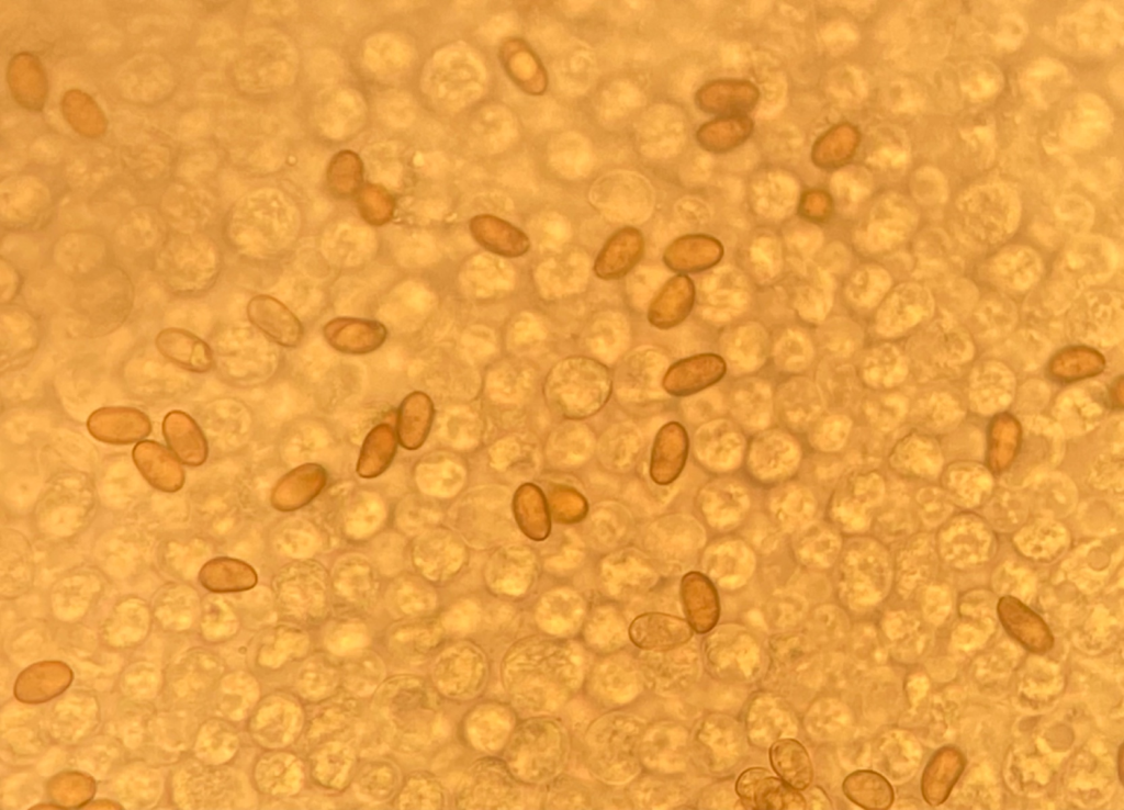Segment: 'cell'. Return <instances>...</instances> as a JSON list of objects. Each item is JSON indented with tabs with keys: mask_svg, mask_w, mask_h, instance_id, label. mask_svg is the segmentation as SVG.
I'll return each mask as SVG.
<instances>
[{
	"mask_svg": "<svg viewBox=\"0 0 1124 810\" xmlns=\"http://www.w3.org/2000/svg\"><path fill=\"white\" fill-rule=\"evenodd\" d=\"M247 316L268 338L283 347H295L303 338L297 317L272 296L252 297L247 305Z\"/></svg>",
	"mask_w": 1124,
	"mask_h": 810,
	"instance_id": "10",
	"label": "cell"
},
{
	"mask_svg": "<svg viewBox=\"0 0 1124 810\" xmlns=\"http://www.w3.org/2000/svg\"><path fill=\"white\" fill-rule=\"evenodd\" d=\"M966 765L964 754L955 746L937 750L929 760L922 777L921 792L932 807L943 803L963 774Z\"/></svg>",
	"mask_w": 1124,
	"mask_h": 810,
	"instance_id": "19",
	"label": "cell"
},
{
	"mask_svg": "<svg viewBox=\"0 0 1124 810\" xmlns=\"http://www.w3.org/2000/svg\"><path fill=\"white\" fill-rule=\"evenodd\" d=\"M1104 369V359L1095 350L1075 346L1060 350L1049 363L1050 374L1063 382L1094 376Z\"/></svg>",
	"mask_w": 1124,
	"mask_h": 810,
	"instance_id": "34",
	"label": "cell"
},
{
	"mask_svg": "<svg viewBox=\"0 0 1124 810\" xmlns=\"http://www.w3.org/2000/svg\"><path fill=\"white\" fill-rule=\"evenodd\" d=\"M60 111L69 126L81 136L98 138L106 132L104 112L91 95L80 89H70L64 93Z\"/></svg>",
	"mask_w": 1124,
	"mask_h": 810,
	"instance_id": "28",
	"label": "cell"
},
{
	"mask_svg": "<svg viewBox=\"0 0 1124 810\" xmlns=\"http://www.w3.org/2000/svg\"><path fill=\"white\" fill-rule=\"evenodd\" d=\"M95 439L112 445H128L147 437L151 424L146 414L132 407H102L87 420Z\"/></svg>",
	"mask_w": 1124,
	"mask_h": 810,
	"instance_id": "5",
	"label": "cell"
},
{
	"mask_svg": "<svg viewBox=\"0 0 1124 810\" xmlns=\"http://www.w3.org/2000/svg\"><path fill=\"white\" fill-rule=\"evenodd\" d=\"M323 334L334 349L347 355H364L381 347L387 331L378 320L338 317L324 326Z\"/></svg>",
	"mask_w": 1124,
	"mask_h": 810,
	"instance_id": "13",
	"label": "cell"
},
{
	"mask_svg": "<svg viewBox=\"0 0 1124 810\" xmlns=\"http://www.w3.org/2000/svg\"><path fill=\"white\" fill-rule=\"evenodd\" d=\"M72 678V671L64 662H38L20 673L14 683V696L24 704H42L64 693Z\"/></svg>",
	"mask_w": 1124,
	"mask_h": 810,
	"instance_id": "9",
	"label": "cell"
},
{
	"mask_svg": "<svg viewBox=\"0 0 1124 810\" xmlns=\"http://www.w3.org/2000/svg\"><path fill=\"white\" fill-rule=\"evenodd\" d=\"M1111 400L1115 407L1122 408L1123 406V378L1120 376L1114 381L1110 391Z\"/></svg>",
	"mask_w": 1124,
	"mask_h": 810,
	"instance_id": "40",
	"label": "cell"
},
{
	"mask_svg": "<svg viewBox=\"0 0 1124 810\" xmlns=\"http://www.w3.org/2000/svg\"><path fill=\"white\" fill-rule=\"evenodd\" d=\"M799 214L813 223L827 222L833 212L831 195L819 189L805 192L799 203Z\"/></svg>",
	"mask_w": 1124,
	"mask_h": 810,
	"instance_id": "39",
	"label": "cell"
},
{
	"mask_svg": "<svg viewBox=\"0 0 1124 810\" xmlns=\"http://www.w3.org/2000/svg\"><path fill=\"white\" fill-rule=\"evenodd\" d=\"M156 347L165 358L192 372H206L214 363L209 345L186 329L161 330L156 337Z\"/></svg>",
	"mask_w": 1124,
	"mask_h": 810,
	"instance_id": "22",
	"label": "cell"
},
{
	"mask_svg": "<svg viewBox=\"0 0 1124 810\" xmlns=\"http://www.w3.org/2000/svg\"><path fill=\"white\" fill-rule=\"evenodd\" d=\"M735 791L748 809H806L801 794L783 779L772 776L766 768L753 767L738 778Z\"/></svg>",
	"mask_w": 1124,
	"mask_h": 810,
	"instance_id": "2",
	"label": "cell"
},
{
	"mask_svg": "<svg viewBox=\"0 0 1124 810\" xmlns=\"http://www.w3.org/2000/svg\"><path fill=\"white\" fill-rule=\"evenodd\" d=\"M774 772L796 790L806 789L812 781L813 768L805 746L795 739H780L769 749Z\"/></svg>",
	"mask_w": 1124,
	"mask_h": 810,
	"instance_id": "27",
	"label": "cell"
},
{
	"mask_svg": "<svg viewBox=\"0 0 1124 810\" xmlns=\"http://www.w3.org/2000/svg\"><path fill=\"white\" fill-rule=\"evenodd\" d=\"M1021 445V426L1008 413L996 415L988 429L987 464L991 472L1005 471L1015 459Z\"/></svg>",
	"mask_w": 1124,
	"mask_h": 810,
	"instance_id": "30",
	"label": "cell"
},
{
	"mask_svg": "<svg viewBox=\"0 0 1124 810\" xmlns=\"http://www.w3.org/2000/svg\"><path fill=\"white\" fill-rule=\"evenodd\" d=\"M547 504L550 516L564 525L581 521L588 511V504L584 496L575 488L565 485H554L550 488Z\"/></svg>",
	"mask_w": 1124,
	"mask_h": 810,
	"instance_id": "38",
	"label": "cell"
},
{
	"mask_svg": "<svg viewBox=\"0 0 1124 810\" xmlns=\"http://www.w3.org/2000/svg\"><path fill=\"white\" fill-rule=\"evenodd\" d=\"M643 251L641 232L634 227L620 228L600 249L594 262V272L603 280L620 279L640 261Z\"/></svg>",
	"mask_w": 1124,
	"mask_h": 810,
	"instance_id": "15",
	"label": "cell"
},
{
	"mask_svg": "<svg viewBox=\"0 0 1124 810\" xmlns=\"http://www.w3.org/2000/svg\"><path fill=\"white\" fill-rule=\"evenodd\" d=\"M726 369L724 360L718 355H695L673 363L666 371L662 385L673 396L692 395L719 382L724 376Z\"/></svg>",
	"mask_w": 1124,
	"mask_h": 810,
	"instance_id": "4",
	"label": "cell"
},
{
	"mask_svg": "<svg viewBox=\"0 0 1124 810\" xmlns=\"http://www.w3.org/2000/svg\"><path fill=\"white\" fill-rule=\"evenodd\" d=\"M681 599L687 622L697 633L710 631L718 622L720 605L712 582L699 572H689L681 581Z\"/></svg>",
	"mask_w": 1124,
	"mask_h": 810,
	"instance_id": "14",
	"label": "cell"
},
{
	"mask_svg": "<svg viewBox=\"0 0 1124 810\" xmlns=\"http://www.w3.org/2000/svg\"><path fill=\"white\" fill-rule=\"evenodd\" d=\"M356 195L358 211L367 223L380 226L391 221L395 201L384 187L368 183Z\"/></svg>",
	"mask_w": 1124,
	"mask_h": 810,
	"instance_id": "37",
	"label": "cell"
},
{
	"mask_svg": "<svg viewBox=\"0 0 1124 810\" xmlns=\"http://www.w3.org/2000/svg\"><path fill=\"white\" fill-rule=\"evenodd\" d=\"M695 100L701 111L718 117L746 115L757 104L760 91L748 80L719 79L700 87Z\"/></svg>",
	"mask_w": 1124,
	"mask_h": 810,
	"instance_id": "6",
	"label": "cell"
},
{
	"mask_svg": "<svg viewBox=\"0 0 1124 810\" xmlns=\"http://www.w3.org/2000/svg\"><path fill=\"white\" fill-rule=\"evenodd\" d=\"M327 473L316 463L300 465L276 484L271 494L272 506L281 511H291L307 505L324 488Z\"/></svg>",
	"mask_w": 1124,
	"mask_h": 810,
	"instance_id": "16",
	"label": "cell"
},
{
	"mask_svg": "<svg viewBox=\"0 0 1124 810\" xmlns=\"http://www.w3.org/2000/svg\"><path fill=\"white\" fill-rule=\"evenodd\" d=\"M844 795L855 805L868 810L888 809L893 802L889 781L873 770H856L843 781Z\"/></svg>",
	"mask_w": 1124,
	"mask_h": 810,
	"instance_id": "32",
	"label": "cell"
},
{
	"mask_svg": "<svg viewBox=\"0 0 1124 810\" xmlns=\"http://www.w3.org/2000/svg\"><path fill=\"white\" fill-rule=\"evenodd\" d=\"M470 233L484 249L505 258L525 255L530 247L528 236L510 223L490 214L471 218Z\"/></svg>",
	"mask_w": 1124,
	"mask_h": 810,
	"instance_id": "21",
	"label": "cell"
},
{
	"mask_svg": "<svg viewBox=\"0 0 1124 810\" xmlns=\"http://www.w3.org/2000/svg\"><path fill=\"white\" fill-rule=\"evenodd\" d=\"M397 435L387 424H379L363 440L357 464L361 477L371 479L382 474L391 464L397 446Z\"/></svg>",
	"mask_w": 1124,
	"mask_h": 810,
	"instance_id": "33",
	"label": "cell"
},
{
	"mask_svg": "<svg viewBox=\"0 0 1124 810\" xmlns=\"http://www.w3.org/2000/svg\"><path fill=\"white\" fill-rule=\"evenodd\" d=\"M723 256L721 243L707 235H685L672 241L663 254L665 266L685 274L717 265Z\"/></svg>",
	"mask_w": 1124,
	"mask_h": 810,
	"instance_id": "20",
	"label": "cell"
},
{
	"mask_svg": "<svg viewBox=\"0 0 1124 810\" xmlns=\"http://www.w3.org/2000/svg\"><path fill=\"white\" fill-rule=\"evenodd\" d=\"M498 56L507 76L520 90L531 95H540L547 90L546 68L526 41L507 38L502 43Z\"/></svg>",
	"mask_w": 1124,
	"mask_h": 810,
	"instance_id": "12",
	"label": "cell"
},
{
	"mask_svg": "<svg viewBox=\"0 0 1124 810\" xmlns=\"http://www.w3.org/2000/svg\"><path fill=\"white\" fill-rule=\"evenodd\" d=\"M326 179L328 190L334 196L346 199L357 194L363 180V164L360 157L347 149L337 153L328 165Z\"/></svg>",
	"mask_w": 1124,
	"mask_h": 810,
	"instance_id": "35",
	"label": "cell"
},
{
	"mask_svg": "<svg viewBox=\"0 0 1124 810\" xmlns=\"http://www.w3.org/2000/svg\"><path fill=\"white\" fill-rule=\"evenodd\" d=\"M94 780L79 772H61L47 784L49 798L58 808H80L94 796Z\"/></svg>",
	"mask_w": 1124,
	"mask_h": 810,
	"instance_id": "36",
	"label": "cell"
},
{
	"mask_svg": "<svg viewBox=\"0 0 1124 810\" xmlns=\"http://www.w3.org/2000/svg\"><path fill=\"white\" fill-rule=\"evenodd\" d=\"M133 460L155 488L162 492H177L184 484V471L168 449L156 441H140L133 449Z\"/></svg>",
	"mask_w": 1124,
	"mask_h": 810,
	"instance_id": "17",
	"label": "cell"
},
{
	"mask_svg": "<svg viewBox=\"0 0 1124 810\" xmlns=\"http://www.w3.org/2000/svg\"><path fill=\"white\" fill-rule=\"evenodd\" d=\"M167 445L182 463L198 466L205 462L207 443L198 424L181 410L168 413L162 421Z\"/></svg>",
	"mask_w": 1124,
	"mask_h": 810,
	"instance_id": "23",
	"label": "cell"
},
{
	"mask_svg": "<svg viewBox=\"0 0 1124 810\" xmlns=\"http://www.w3.org/2000/svg\"><path fill=\"white\" fill-rule=\"evenodd\" d=\"M753 132L748 115L719 116L702 124L697 133L698 144L710 153H727L743 144Z\"/></svg>",
	"mask_w": 1124,
	"mask_h": 810,
	"instance_id": "31",
	"label": "cell"
},
{
	"mask_svg": "<svg viewBox=\"0 0 1124 810\" xmlns=\"http://www.w3.org/2000/svg\"><path fill=\"white\" fill-rule=\"evenodd\" d=\"M861 134L853 124H836L816 140L811 159L821 169H839L853 158Z\"/></svg>",
	"mask_w": 1124,
	"mask_h": 810,
	"instance_id": "26",
	"label": "cell"
},
{
	"mask_svg": "<svg viewBox=\"0 0 1124 810\" xmlns=\"http://www.w3.org/2000/svg\"><path fill=\"white\" fill-rule=\"evenodd\" d=\"M434 404L423 392L407 395L397 414L396 435L402 447L415 450L425 442L434 419Z\"/></svg>",
	"mask_w": 1124,
	"mask_h": 810,
	"instance_id": "25",
	"label": "cell"
},
{
	"mask_svg": "<svg viewBox=\"0 0 1124 810\" xmlns=\"http://www.w3.org/2000/svg\"><path fill=\"white\" fill-rule=\"evenodd\" d=\"M693 631L687 620L662 612L640 615L629 627L631 641L638 648L651 651L678 648L689 641Z\"/></svg>",
	"mask_w": 1124,
	"mask_h": 810,
	"instance_id": "8",
	"label": "cell"
},
{
	"mask_svg": "<svg viewBox=\"0 0 1124 810\" xmlns=\"http://www.w3.org/2000/svg\"><path fill=\"white\" fill-rule=\"evenodd\" d=\"M199 580L202 586L211 592H241L256 585L257 574L249 564L240 560L216 558L202 566Z\"/></svg>",
	"mask_w": 1124,
	"mask_h": 810,
	"instance_id": "29",
	"label": "cell"
},
{
	"mask_svg": "<svg viewBox=\"0 0 1124 810\" xmlns=\"http://www.w3.org/2000/svg\"><path fill=\"white\" fill-rule=\"evenodd\" d=\"M689 441L685 428L676 421L665 424L657 431L650 459V476L654 483L667 485L682 473Z\"/></svg>",
	"mask_w": 1124,
	"mask_h": 810,
	"instance_id": "11",
	"label": "cell"
},
{
	"mask_svg": "<svg viewBox=\"0 0 1124 810\" xmlns=\"http://www.w3.org/2000/svg\"><path fill=\"white\" fill-rule=\"evenodd\" d=\"M997 612L1008 634L1027 651L1043 654L1053 648L1054 637L1045 621L1018 598L1001 597Z\"/></svg>",
	"mask_w": 1124,
	"mask_h": 810,
	"instance_id": "3",
	"label": "cell"
},
{
	"mask_svg": "<svg viewBox=\"0 0 1124 810\" xmlns=\"http://www.w3.org/2000/svg\"><path fill=\"white\" fill-rule=\"evenodd\" d=\"M7 82L14 101L32 112L44 109L48 95V80L40 58L22 52L11 57L7 69Z\"/></svg>",
	"mask_w": 1124,
	"mask_h": 810,
	"instance_id": "7",
	"label": "cell"
},
{
	"mask_svg": "<svg viewBox=\"0 0 1124 810\" xmlns=\"http://www.w3.org/2000/svg\"><path fill=\"white\" fill-rule=\"evenodd\" d=\"M695 301V286L686 274L671 278L652 300L649 323L659 329H670L681 324L690 313Z\"/></svg>",
	"mask_w": 1124,
	"mask_h": 810,
	"instance_id": "18",
	"label": "cell"
},
{
	"mask_svg": "<svg viewBox=\"0 0 1124 810\" xmlns=\"http://www.w3.org/2000/svg\"><path fill=\"white\" fill-rule=\"evenodd\" d=\"M546 394L561 414L584 418L598 412L611 392L609 370L600 362L581 356L569 357L550 371Z\"/></svg>",
	"mask_w": 1124,
	"mask_h": 810,
	"instance_id": "1",
	"label": "cell"
},
{
	"mask_svg": "<svg viewBox=\"0 0 1124 810\" xmlns=\"http://www.w3.org/2000/svg\"><path fill=\"white\" fill-rule=\"evenodd\" d=\"M513 511L519 529L535 541L547 539L551 531V516L541 488L532 483L522 484L513 498Z\"/></svg>",
	"mask_w": 1124,
	"mask_h": 810,
	"instance_id": "24",
	"label": "cell"
}]
</instances>
